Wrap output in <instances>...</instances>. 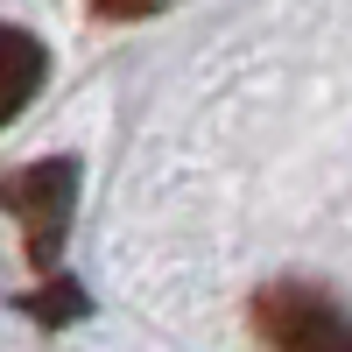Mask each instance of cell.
<instances>
[{
	"label": "cell",
	"mask_w": 352,
	"mask_h": 352,
	"mask_svg": "<svg viewBox=\"0 0 352 352\" xmlns=\"http://www.w3.org/2000/svg\"><path fill=\"white\" fill-rule=\"evenodd\" d=\"M0 204L21 219L28 254L50 261L56 240H64V226H71V204H78V162H36V169H14L8 184H0Z\"/></svg>",
	"instance_id": "1"
},
{
	"label": "cell",
	"mask_w": 352,
	"mask_h": 352,
	"mask_svg": "<svg viewBox=\"0 0 352 352\" xmlns=\"http://www.w3.org/2000/svg\"><path fill=\"white\" fill-rule=\"evenodd\" d=\"M254 324L275 345H352V317L338 310L331 289H303V282H275L261 289Z\"/></svg>",
	"instance_id": "2"
},
{
	"label": "cell",
	"mask_w": 352,
	"mask_h": 352,
	"mask_svg": "<svg viewBox=\"0 0 352 352\" xmlns=\"http://www.w3.org/2000/svg\"><path fill=\"white\" fill-rule=\"evenodd\" d=\"M43 71H50V50L28 36V28H8V21H0V127L43 92Z\"/></svg>",
	"instance_id": "3"
},
{
	"label": "cell",
	"mask_w": 352,
	"mask_h": 352,
	"mask_svg": "<svg viewBox=\"0 0 352 352\" xmlns=\"http://www.w3.org/2000/svg\"><path fill=\"white\" fill-rule=\"evenodd\" d=\"M169 0H92V14H106V21H141V14H162Z\"/></svg>",
	"instance_id": "4"
}]
</instances>
